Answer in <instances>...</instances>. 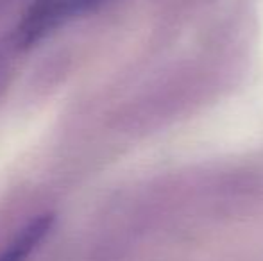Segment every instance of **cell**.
Here are the masks:
<instances>
[{
    "label": "cell",
    "instance_id": "1",
    "mask_svg": "<svg viewBox=\"0 0 263 261\" xmlns=\"http://www.w3.org/2000/svg\"><path fill=\"white\" fill-rule=\"evenodd\" d=\"M106 0H36L20 22L16 39L20 45H31L65 24L68 18L93 9Z\"/></svg>",
    "mask_w": 263,
    "mask_h": 261
},
{
    "label": "cell",
    "instance_id": "2",
    "mask_svg": "<svg viewBox=\"0 0 263 261\" xmlns=\"http://www.w3.org/2000/svg\"><path fill=\"white\" fill-rule=\"evenodd\" d=\"M52 215L36 216L32 222H29L16 234V238L11 242L9 247L0 254V261H25L34 252V249L47 238V234L52 229Z\"/></svg>",
    "mask_w": 263,
    "mask_h": 261
}]
</instances>
